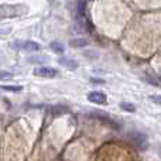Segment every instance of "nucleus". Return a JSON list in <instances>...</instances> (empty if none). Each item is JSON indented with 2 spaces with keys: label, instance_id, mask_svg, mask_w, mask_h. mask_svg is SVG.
<instances>
[{
  "label": "nucleus",
  "instance_id": "nucleus-8",
  "mask_svg": "<svg viewBox=\"0 0 161 161\" xmlns=\"http://www.w3.org/2000/svg\"><path fill=\"white\" fill-rule=\"evenodd\" d=\"M76 14H78V19L83 20L86 17V2L85 0H79L76 3Z\"/></svg>",
  "mask_w": 161,
  "mask_h": 161
},
{
  "label": "nucleus",
  "instance_id": "nucleus-12",
  "mask_svg": "<svg viewBox=\"0 0 161 161\" xmlns=\"http://www.w3.org/2000/svg\"><path fill=\"white\" fill-rule=\"evenodd\" d=\"M120 108L126 112H130V113H133V112L136 110V106H134L133 103H129V102H122L120 103Z\"/></svg>",
  "mask_w": 161,
  "mask_h": 161
},
{
  "label": "nucleus",
  "instance_id": "nucleus-3",
  "mask_svg": "<svg viewBox=\"0 0 161 161\" xmlns=\"http://www.w3.org/2000/svg\"><path fill=\"white\" fill-rule=\"evenodd\" d=\"M91 116L95 117V119H97L99 122H102L103 125H108L109 127L114 129V130H119V129H120V125H119V123H116L113 119H110V117H109L106 113H103V112H99V110L92 112Z\"/></svg>",
  "mask_w": 161,
  "mask_h": 161
},
{
  "label": "nucleus",
  "instance_id": "nucleus-15",
  "mask_svg": "<svg viewBox=\"0 0 161 161\" xmlns=\"http://www.w3.org/2000/svg\"><path fill=\"white\" fill-rule=\"evenodd\" d=\"M150 100L153 103H156V105H160L161 106V95H151Z\"/></svg>",
  "mask_w": 161,
  "mask_h": 161
},
{
  "label": "nucleus",
  "instance_id": "nucleus-6",
  "mask_svg": "<svg viewBox=\"0 0 161 161\" xmlns=\"http://www.w3.org/2000/svg\"><path fill=\"white\" fill-rule=\"evenodd\" d=\"M58 62H59V65H62L64 68H67V69H71V71L76 69V68L79 67L78 61L69 58V57H61V58L58 59Z\"/></svg>",
  "mask_w": 161,
  "mask_h": 161
},
{
  "label": "nucleus",
  "instance_id": "nucleus-2",
  "mask_svg": "<svg viewBox=\"0 0 161 161\" xmlns=\"http://www.w3.org/2000/svg\"><path fill=\"white\" fill-rule=\"evenodd\" d=\"M127 140L131 143L133 146H136L139 150H147L148 143H147V136L144 133H140V131H130L127 134Z\"/></svg>",
  "mask_w": 161,
  "mask_h": 161
},
{
  "label": "nucleus",
  "instance_id": "nucleus-14",
  "mask_svg": "<svg viewBox=\"0 0 161 161\" xmlns=\"http://www.w3.org/2000/svg\"><path fill=\"white\" fill-rule=\"evenodd\" d=\"M13 79V74L6 72V71H0V80H10Z\"/></svg>",
  "mask_w": 161,
  "mask_h": 161
},
{
  "label": "nucleus",
  "instance_id": "nucleus-1",
  "mask_svg": "<svg viewBox=\"0 0 161 161\" xmlns=\"http://www.w3.org/2000/svg\"><path fill=\"white\" fill-rule=\"evenodd\" d=\"M28 13V6L25 4H0V20L21 17Z\"/></svg>",
  "mask_w": 161,
  "mask_h": 161
},
{
  "label": "nucleus",
  "instance_id": "nucleus-11",
  "mask_svg": "<svg viewBox=\"0 0 161 161\" xmlns=\"http://www.w3.org/2000/svg\"><path fill=\"white\" fill-rule=\"evenodd\" d=\"M47 61H48V57H45V55H34L28 58L30 64H44Z\"/></svg>",
  "mask_w": 161,
  "mask_h": 161
},
{
  "label": "nucleus",
  "instance_id": "nucleus-17",
  "mask_svg": "<svg viewBox=\"0 0 161 161\" xmlns=\"http://www.w3.org/2000/svg\"><path fill=\"white\" fill-rule=\"evenodd\" d=\"M10 31H11V30L7 27V28H4V30H0V34H8Z\"/></svg>",
  "mask_w": 161,
  "mask_h": 161
},
{
  "label": "nucleus",
  "instance_id": "nucleus-16",
  "mask_svg": "<svg viewBox=\"0 0 161 161\" xmlns=\"http://www.w3.org/2000/svg\"><path fill=\"white\" fill-rule=\"evenodd\" d=\"M91 82L92 83H105V80L99 79V78H91Z\"/></svg>",
  "mask_w": 161,
  "mask_h": 161
},
{
  "label": "nucleus",
  "instance_id": "nucleus-13",
  "mask_svg": "<svg viewBox=\"0 0 161 161\" xmlns=\"http://www.w3.org/2000/svg\"><path fill=\"white\" fill-rule=\"evenodd\" d=\"M3 91H8V92H20L21 91V86H8V85H2Z\"/></svg>",
  "mask_w": 161,
  "mask_h": 161
},
{
  "label": "nucleus",
  "instance_id": "nucleus-7",
  "mask_svg": "<svg viewBox=\"0 0 161 161\" xmlns=\"http://www.w3.org/2000/svg\"><path fill=\"white\" fill-rule=\"evenodd\" d=\"M21 50L27 51V53H36V51L41 50V45H40L38 42H36V41H25V42H23Z\"/></svg>",
  "mask_w": 161,
  "mask_h": 161
},
{
  "label": "nucleus",
  "instance_id": "nucleus-10",
  "mask_svg": "<svg viewBox=\"0 0 161 161\" xmlns=\"http://www.w3.org/2000/svg\"><path fill=\"white\" fill-rule=\"evenodd\" d=\"M69 45H71L72 48L85 47V45H88V40H85V38H75V40H71V41H69Z\"/></svg>",
  "mask_w": 161,
  "mask_h": 161
},
{
  "label": "nucleus",
  "instance_id": "nucleus-9",
  "mask_svg": "<svg viewBox=\"0 0 161 161\" xmlns=\"http://www.w3.org/2000/svg\"><path fill=\"white\" fill-rule=\"evenodd\" d=\"M50 48H51V51H54L55 54H58V55H62L64 54V45L61 44V42H58V41H53L50 44Z\"/></svg>",
  "mask_w": 161,
  "mask_h": 161
},
{
  "label": "nucleus",
  "instance_id": "nucleus-5",
  "mask_svg": "<svg viewBox=\"0 0 161 161\" xmlns=\"http://www.w3.org/2000/svg\"><path fill=\"white\" fill-rule=\"evenodd\" d=\"M88 100L91 103H95V105H106L108 103V99H106V95L103 92L99 91H93L88 93Z\"/></svg>",
  "mask_w": 161,
  "mask_h": 161
},
{
  "label": "nucleus",
  "instance_id": "nucleus-4",
  "mask_svg": "<svg viewBox=\"0 0 161 161\" xmlns=\"http://www.w3.org/2000/svg\"><path fill=\"white\" fill-rule=\"evenodd\" d=\"M33 74L36 76H40V78L51 79V78H55L58 71L54 69V68H48V67H37L36 69L33 71Z\"/></svg>",
  "mask_w": 161,
  "mask_h": 161
}]
</instances>
